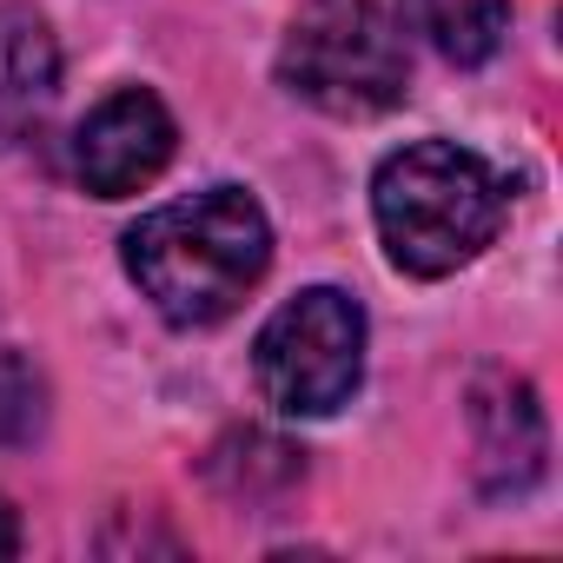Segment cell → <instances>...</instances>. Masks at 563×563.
<instances>
[{"label":"cell","instance_id":"9","mask_svg":"<svg viewBox=\"0 0 563 563\" xmlns=\"http://www.w3.org/2000/svg\"><path fill=\"white\" fill-rule=\"evenodd\" d=\"M8 411H21V424H27V438L41 431V378H34V365L27 358H0V424H8Z\"/></svg>","mask_w":563,"mask_h":563},{"label":"cell","instance_id":"4","mask_svg":"<svg viewBox=\"0 0 563 563\" xmlns=\"http://www.w3.org/2000/svg\"><path fill=\"white\" fill-rule=\"evenodd\" d=\"M252 372L286 418H332L365 378V306L339 286H306L258 325Z\"/></svg>","mask_w":563,"mask_h":563},{"label":"cell","instance_id":"7","mask_svg":"<svg viewBox=\"0 0 563 563\" xmlns=\"http://www.w3.org/2000/svg\"><path fill=\"white\" fill-rule=\"evenodd\" d=\"M477 451L490 471V490H523L543 471V411L523 378H497L477 391Z\"/></svg>","mask_w":563,"mask_h":563},{"label":"cell","instance_id":"6","mask_svg":"<svg viewBox=\"0 0 563 563\" xmlns=\"http://www.w3.org/2000/svg\"><path fill=\"white\" fill-rule=\"evenodd\" d=\"M54 87H60L54 27L21 0H0V146H14L47 113Z\"/></svg>","mask_w":563,"mask_h":563},{"label":"cell","instance_id":"5","mask_svg":"<svg viewBox=\"0 0 563 563\" xmlns=\"http://www.w3.org/2000/svg\"><path fill=\"white\" fill-rule=\"evenodd\" d=\"M179 153V126L166 113V100L153 87H120L107 93L80 133H74V179L93 199H126L140 186H153Z\"/></svg>","mask_w":563,"mask_h":563},{"label":"cell","instance_id":"3","mask_svg":"<svg viewBox=\"0 0 563 563\" xmlns=\"http://www.w3.org/2000/svg\"><path fill=\"white\" fill-rule=\"evenodd\" d=\"M278 80L319 113L372 120L405 100L411 54H405V34L391 27V14L372 8V0H312L286 27Z\"/></svg>","mask_w":563,"mask_h":563},{"label":"cell","instance_id":"10","mask_svg":"<svg viewBox=\"0 0 563 563\" xmlns=\"http://www.w3.org/2000/svg\"><path fill=\"white\" fill-rule=\"evenodd\" d=\"M21 550V517H14V504L0 497V556H14Z\"/></svg>","mask_w":563,"mask_h":563},{"label":"cell","instance_id":"8","mask_svg":"<svg viewBox=\"0 0 563 563\" xmlns=\"http://www.w3.org/2000/svg\"><path fill=\"white\" fill-rule=\"evenodd\" d=\"M398 14L451 67H484L510 34V0H398Z\"/></svg>","mask_w":563,"mask_h":563},{"label":"cell","instance_id":"1","mask_svg":"<svg viewBox=\"0 0 563 563\" xmlns=\"http://www.w3.org/2000/svg\"><path fill=\"white\" fill-rule=\"evenodd\" d=\"M120 258L166 325H219L272 265V219L245 186H206L153 206L120 239Z\"/></svg>","mask_w":563,"mask_h":563},{"label":"cell","instance_id":"2","mask_svg":"<svg viewBox=\"0 0 563 563\" xmlns=\"http://www.w3.org/2000/svg\"><path fill=\"white\" fill-rule=\"evenodd\" d=\"M510 212L504 173L457 140H411L372 173V219L385 258L411 278H451L471 265Z\"/></svg>","mask_w":563,"mask_h":563}]
</instances>
